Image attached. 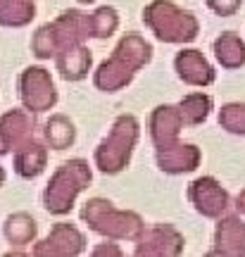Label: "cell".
Wrapping results in <instances>:
<instances>
[{"instance_id": "cell-17", "label": "cell", "mask_w": 245, "mask_h": 257, "mask_svg": "<svg viewBox=\"0 0 245 257\" xmlns=\"http://www.w3.org/2000/svg\"><path fill=\"white\" fill-rule=\"evenodd\" d=\"M46 162H48L46 148L41 146V143H36L34 138L15 150V172L19 176H24V179L38 176L46 169Z\"/></svg>"}, {"instance_id": "cell-16", "label": "cell", "mask_w": 245, "mask_h": 257, "mask_svg": "<svg viewBox=\"0 0 245 257\" xmlns=\"http://www.w3.org/2000/svg\"><path fill=\"white\" fill-rule=\"evenodd\" d=\"M217 255H245V224L238 217H226L219 221L214 236Z\"/></svg>"}, {"instance_id": "cell-8", "label": "cell", "mask_w": 245, "mask_h": 257, "mask_svg": "<svg viewBox=\"0 0 245 257\" xmlns=\"http://www.w3.org/2000/svg\"><path fill=\"white\" fill-rule=\"evenodd\" d=\"M86 248V238L83 233L72 224H55L50 236L46 240L36 243L34 255L46 257V255H57V257H74L83 252Z\"/></svg>"}, {"instance_id": "cell-30", "label": "cell", "mask_w": 245, "mask_h": 257, "mask_svg": "<svg viewBox=\"0 0 245 257\" xmlns=\"http://www.w3.org/2000/svg\"><path fill=\"white\" fill-rule=\"evenodd\" d=\"M79 3H86V5H88V3H95V0H79Z\"/></svg>"}, {"instance_id": "cell-21", "label": "cell", "mask_w": 245, "mask_h": 257, "mask_svg": "<svg viewBox=\"0 0 245 257\" xmlns=\"http://www.w3.org/2000/svg\"><path fill=\"white\" fill-rule=\"evenodd\" d=\"M76 138V131H74V124L64 114H55L50 117V121L46 124V141L50 143V148L55 150H64L69 148Z\"/></svg>"}, {"instance_id": "cell-10", "label": "cell", "mask_w": 245, "mask_h": 257, "mask_svg": "<svg viewBox=\"0 0 245 257\" xmlns=\"http://www.w3.org/2000/svg\"><path fill=\"white\" fill-rule=\"evenodd\" d=\"M188 198L193 200L195 210L205 217H219L228 207V193L212 176H202L193 181L188 188Z\"/></svg>"}, {"instance_id": "cell-7", "label": "cell", "mask_w": 245, "mask_h": 257, "mask_svg": "<svg viewBox=\"0 0 245 257\" xmlns=\"http://www.w3.org/2000/svg\"><path fill=\"white\" fill-rule=\"evenodd\" d=\"M136 255L150 257H172L183 250V236L169 224H157L153 229H143L138 236Z\"/></svg>"}, {"instance_id": "cell-9", "label": "cell", "mask_w": 245, "mask_h": 257, "mask_svg": "<svg viewBox=\"0 0 245 257\" xmlns=\"http://www.w3.org/2000/svg\"><path fill=\"white\" fill-rule=\"evenodd\" d=\"M36 121L29 110H10L0 117V155L15 153L19 146L34 138Z\"/></svg>"}, {"instance_id": "cell-20", "label": "cell", "mask_w": 245, "mask_h": 257, "mask_svg": "<svg viewBox=\"0 0 245 257\" xmlns=\"http://www.w3.org/2000/svg\"><path fill=\"white\" fill-rule=\"evenodd\" d=\"M5 238L12 243V245H27L36 238V221L31 219L24 212H17L12 214L5 224Z\"/></svg>"}, {"instance_id": "cell-25", "label": "cell", "mask_w": 245, "mask_h": 257, "mask_svg": "<svg viewBox=\"0 0 245 257\" xmlns=\"http://www.w3.org/2000/svg\"><path fill=\"white\" fill-rule=\"evenodd\" d=\"M31 46H34V53H36V57H41V60H48V57H55V55H57V41H55L53 27H50V24H46V27L38 29Z\"/></svg>"}, {"instance_id": "cell-3", "label": "cell", "mask_w": 245, "mask_h": 257, "mask_svg": "<svg viewBox=\"0 0 245 257\" xmlns=\"http://www.w3.org/2000/svg\"><path fill=\"white\" fill-rule=\"evenodd\" d=\"M91 184V167L83 160H69L57 167L53 174L46 193H43V205L53 214H67L74 207L76 195Z\"/></svg>"}, {"instance_id": "cell-2", "label": "cell", "mask_w": 245, "mask_h": 257, "mask_svg": "<svg viewBox=\"0 0 245 257\" xmlns=\"http://www.w3.org/2000/svg\"><path fill=\"white\" fill-rule=\"evenodd\" d=\"M81 219L88 221V226L93 231H98L100 236L117 240H136L141 236V231L146 229L143 219L136 212L114 210L112 202L102 200V198H93L83 205Z\"/></svg>"}, {"instance_id": "cell-24", "label": "cell", "mask_w": 245, "mask_h": 257, "mask_svg": "<svg viewBox=\"0 0 245 257\" xmlns=\"http://www.w3.org/2000/svg\"><path fill=\"white\" fill-rule=\"evenodd\" d=\"M219 124L231 134H245V102L224 105L219 112Z\"/></svg>"}, {"instance_id": "cell-6", "label": "cell", "mask_w": 245, "mask_h": 257, "mask_svg": "<svg viewBox=\"0 0 245 257\" xmlns=\"http://www.w3.org/2000/svg\"><path fill=\"white\" fill-rule=\"evenodd\" d=\"M19 95L29 112H46L57 100L53 79L43 67H29L19 76Z\"/></svg>"}, {"instance_id": "cell-29", "label": "cell", "mask_w": 245, "mask_h": 257, "mask_svg": "<svg viewBox=\"0 0 245 257\" xmlns=\"http://www.w3.org/2000/svg\"><path fill=\"white\" fill-rule=\"evenodd\" d=\"M3 181H5V172H3V167H0V186H3Z\"/></svg>"}, {"instance_id": "cell-27", "label": "cell", "mask_w": 245, "mask_h": 257, "mask_svg": "<svg viewBox=\"0 0 245 257\" xmlns=\"http://www.w3.org/2000/svg\"><path fill=\"white\" fill-rule=\"evenodd\" d=\"M93 255H121V250L114 248V245H98L93 250Z\"/></svg>"}, {"instance_id": "cell-1", "label": "cell", "mask_w": 245, "mask_h": 257, "mask_svg": "<svg viewBox=\"0 0 245 257\" xmlns=\"http://www.w3.org/2000/svg\"><path fill=\"white\" fill-rule=\"evenodd\" d=\"M150 57H153V48H150L146 38H141L138 34H129V36L119 41V46L114 48L112 57L98 67L95 86L100 91L107 93L124 88L134 79V74L146 62H150Z\"/></svg>"}, {"instance_id": "cell-14", "label": "cell", "mask_w": 245, "mask_h": 257, "mask_svg": "<svg viewBox=\"0 0 245 257\" xmlns=\"http://www.w3.org/2000/svg\"><path fill=\"white\" fill-rule=\"evenodd\" d=\"M183 128V117L179 107L172 105H160L155 107L153 117H150V136H153L155 146H164L179 138Z\"/></svg>"}, {"instance_id": "cell-4", "label": "cell", "mask_w": 245, "mask_h": 257, "mask_svg": "<svg viewBox=\"0 0 245 257\" xmlns=\"http://www.w3.org/2000/svg\"><path fill=\"white\" fill-rule=\"evenodd\" d=\"M143 19L164 43H188L198 36V19L169 0H153L143 12Z\"/></svg>"}, {"instance_id": "cell-26", "label": "cell", "mask_w": 245, "mask_h": 257, "mask_svg": "<svg viewBox=\"0 0 245 257\" xmlns=\"http://www.w3.org/2000/svg\"><path fill=\"white\" fill-rule=\"evenodd\" d=\"M207 5L217 15L221 17H228V15H236L238 8H240V0H207Z\"/></svg>"}, {"instance_id": "cell-19", "label": "cell", "mask_w": 245, "mask_h": 257, "mask_svg": "<svg viewBox=\"0 0 245 257\" xmlns=\"http://www.w3.org/2000/svg\"><path fill=\"white\" fill-rule=\"evenodd\" d=\"M36 15L31 0H0V27H24Z\"/></svg>"}, {"instance_id": "cell-18", "label": "cell", "mask_w": 245, "mask_h": 257, "mask_svg": "<svg viewBox=\"0 0 245 257\" xmlns=\"http://www.w3.org/2000/svg\"><path fill=\"white\" fill-rule=\"evenodd\" d=\"M214 55L226 69H236V67L245 64V43L236 34L226 31L214 41Z\"/></svg>"}, {"instance_id": "cell-11", "label": "cell", "mask_w": 245, "mask_h": 257, "mask_svg": "<svg viewBox=\"0 0 245 257\" xmlns=\"http://www.w3.org/2000/svg\"><path fill=\"white\" fill-rule=\"evenodd\" d=\"M50 27H53L55 41H57V53H60L62 48L79 46L91 36V15H83L79 10H67Z\"/></svg>"}, {"instance_id": "cell-13", "label": "cell", "mask_w": 245, "mask_h": 257, "mask_svg": "<svg viewBox=\"0 0 245 257\" xmlns=\"http://www.w3.org/2000/svg\"><path fill=\"white\" fill-rule=\"evenodd\" d=\"M174 64H176L179 76L191 86H209L214 81V69L209 67V62L202 57L200 50H181Z\"/></svg>"}, {"instance_id": "cell-23", "label": "cell", "mask_w": 245, "mask_h": 257, "mask_svg": "<svg viewBox=\"0 0 245 257\" xmlns=\"http://www.w3.org/2000/svg\"><path fill=\"white\" fill-rule=\"evenodd\" d=\"M119 24L117 10L114 8H100L91 15V36L93 38H107L114 34Z\"/></svg>"}, {"instance_id": "cell-28", "label": "cell", "mask_w": 245, "mask_h": 257, "mask_svg": "<svg viewBox=\"0 0 245 257\" xmlns=\"http://www.w3.org/2000/svg\"><path fill=\"white\" fill-rule=\"evenodd\" d=\"M236 207H238V212H243V214H245V191L236 198Z\"/></svg>"}, {"instance_id": "cell-12", "label": "cell", "mask_w": 245, "mask_h": 257, "mask_svg": "<svg viewBox=\"0 0 245 257\" xmlns=\"http://www.w3.org/2000/svg\"><path fill=\"white\" fill-rule=\"evenodd\" d=\"M157 165L167 174H183L193 172L200 165V150L195 146H186L179 141L157 146Z\"/></svg>"}, {"instance_id": "cell-22", "label": "cell", "mask_w": 245, "mask_h": 257, "mask_svg": "<svg viewBox=\"0 0 245 257\" xmlns=\"http://www.w3.org/2000/svg\"><path fill=\"white\" fill-rule=\"evenodd\" d=\"M209 110H212V98H209V95H202V93L186 95L181 100V105H179L183 124H200V121H205Z\"/></svg>"}, {"instance_id": "cell-5", "label": "cell", "mask_w": 245, "mask_h": 257, "mask_svg": "<svg viewBox=\"0 0 245 257\" xmlns=\"http://www.w3.org/2000/svg\"><path fill=\"white\" fill-rule=\"evenodd\" d=\"M138 141V121L131 114H121L107 138L95 150V165L105 174H117L129 165L131 150Z\"/></svg>"}, {"instance_id": "cell-15", "label": "cell", "mask_w": 245, "mask_h": 257, "mask_svg": "<svg viewBox=\"0 0 245 257\" xmlns=\"http://www.w3.org/2000/svg\"><path fill=\"white\" fill-rule=\"evenodd\" d=\"M55 62H57V72L62 74L67 81H79V79H83L88 74L93 57H91V50L83 48V43H79V46L62 48L55 55Z\"/></svg>"}]
</instances>
